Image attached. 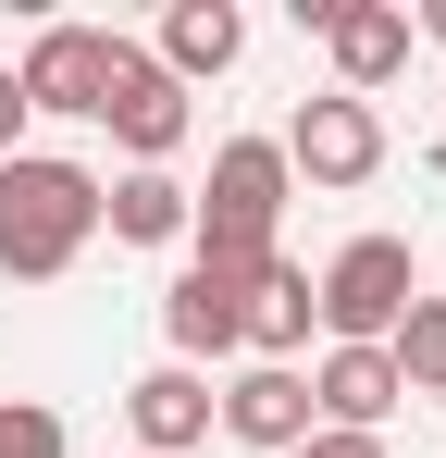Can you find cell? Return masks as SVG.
<instances>
[{"instance_id": "1", "label": "cell", "mask_w": 446, "mask_h": 458, "mask_svg": "<svg viewBox=\"0 0 446 458\" xmlns=\"http://www.w3.org/2000/svg\"><path fill=\"white\" fill-rule=\"evenodd\" d=\"M99 235V174L63 149H13L0 161V273L13 285H63Z\"/></svg>"}, {"instance_id": "2", "label": "cell", "mask_w": 446, "mask_h": 458, "mask_svg": "<svg viewBox=\"0 0 446 458\" xmlns=\"http://www.w3.org/2000/svg\"><path fill=\"white\" fill-rule=\"evenodd\" d=\"M286 149L273 137H223L211 149V186H186V248L223 260V273H261L273 260V224H286Z\"/></svg>"}, {"instance_id": "3", "label": "cell", "mask_w": 446, "mask_h": 458, "mask_svg": "<svg viewBox=\"0 0 446 458\" xmlns=\"http://www.w3.org/2000/svg\"><path fill=\"white\" fill-rule=\"evenodd\" d=\"M409 298H422V260H409V235H347V248L310 273V322H322L335 347H384Z\"/></svg>"}, {"instance_id": "4", "label": "cell", "mask_w": 446, "mask_h": 458, "mask_svg": "<svg viewBox=\"0 0 446 458\" xmlns=\"http://www.w3.org/2000/svg\"><path fill=\"white\" fill-rule=\"evenodd\" d=\"M273 149H286L297 186H335V199H347V186H372V174H384V112H372V99H347V87H322V99H297V124L273 137Z\"/></svg>"}, {"instance_id": "5", "label": "cell", "mask_w": 446, "mask_h": 458, "mask_svg": "<svg viewBox=\"0 0 446 458\" xmlns=\"http://www.w3.org/2000/svg\"><path fill=\"white\" fill-rule=\"evenodd\" d=\"M99 124H112V149L137 161V174H161V161L186 149V87L161 75L137 38H112V87H99Z\"/></svg>"}, {"instance_id": "6", "label": "cell", "mask_w": 446, "mask_h": 458, "mask_svg": "<svg viewBox=\"0 0 446 458\" xmlns=\"http://www.w3.org/2000/svg\"><path fill=\"white\" fill-rule=\"evenodd\" d=\"M25 112H63V124H99V87H112V25H38V50L13 63Z\"/></svg>"}, {"instance_id": "7", "label": "cell", "mask_w": 446, "mask_h": 458, "mask_svg": "<svg viewBox=\"0 0 446 458\" xmlns=\"http://www.w3.org/2000/svg\"><path fill=\"white\" fill-rule=\"evenodd\" d=\"M211 421L236 446H261V458H286V446L322 434V421H310V372H273V360H248L236 384H211Z\"/></svg>"}, {"instance_id": "8", "label": "cell", "mask_w": 446, "mask_h": 458, "mask_svg": "<svg viewBox=\"0 0 446 458\" xmlns=\"http://www.w3.org/2000/svg\"><path fill=\"white\" fill-rule=\"evenodd\" d=\"M161 335H174V360H186V372H199V360H223V347L248 335V273L186 260V273H174V298H161Z\"/></svg>"}, {"instance_id": "9", "label": "cell", "mask_w": 446, "mask_h": 458, "mask_svg": "<svg viewBox=\"0 0 446 458\" xmlns=\"http://www.w3.org/2000/svg\"><path fill=\"white\" fill-rule=\"evenodd\" d=\"M397 396H409V384H397L384 347H322V372H310V421H322V434H384Z\"/></svg>"}, {"instance_id": "10", "label": "cell", "mask_w": 446, "mask_h": 458, "mask_svg": "<svg viewBox=\"0 0 446 458\" xmlns=\"http://www.w3.org/2000/svg\"><path fill=\"white\" fill-rule=\"evenodd\" d=\"M124 421H137V458H186V446H211V372H186V360L137 372V384H124Z\"/></svg>"}, {"instance_id": "11", "label": "cell", "mask_w": 446, "mask_h": 458, "mask_svg": "<svg viewBox=\"0 0 446 458\" xmlns=\"http://www.w3.org/2000/svg\"><path fill=\"white\" fill-rule=\"evenodd\" d=\"M322 50H335V87L372 99V87L409 63V13H397V0H335V13H322Z\"/></svg>"}, {"instance_id": "12", "label": "cell", "mask_w": 446, "mask_h": 458, "mask_svg": "<svg viewBox=\"0 0 446 458\" xmlns=\"http://www.w3.org/2000/svg\"><path fill=\"white\" fill-rule=\"evenodd\" d=\"M236 50H248V13H236V0H174V13H161V38H149V63H161L174 87L236 75Z\"/></svg>"}, {"instance_id": "13", "label": "cell", "mask_w": 446, "mask_h": 458, "mask_svg": "<svg viewBox=\"0 0 446 458\" xmlns=\"http://www.w3.org/2000/svg\"><path fill=\"white\" fill-rule=\"evenodd\" d=\"M236 347H261L273 372H297V347H310V273H297V260H261V273H248V335H236Z\"/></svg>"}, {"instance_id": "14", "label": "cell", "mask_w": 446, "mask_h": 458, "mask_svg": "<svg viewBox=\"0 0 446 458\" xmlns=\"http://www.w3.org/2000/svg\"><path fill=\"white\" fill-rule=\"evenodd\" d=\"M99 224L124 235V248H186V186L174 174H112L99 186Z\"/></svg>"}, {"instance_id": "15", "label": "cell", "mask_w": 446, "mask_h": 458, "mask_svg": "<svg viewBox=\"0 0 446 458\" xmlns=\"http://www.w3.org/2000/svg\"><path fill=\"white\" fill-rule=\"evenodd\" d=\"M384 360H397V384H409V396H434V384H446V298H409V310H397Z\"/></svg>"}, {"instance_id": "16", "label": "cell", "mask_w": 446, "mask_h": 458, "mask_svg": "<svg viewBox=\"0 0 446 458\" xmlns=\"http://www.w3.org/2000/svg\"><path fill=\"white\" fill-rule=\"evenodd\" d=\"M0 458H63V409H38V396H0Z\"/></svg>"}, {"instance_id": "17", "label": "cell", "mask_w": 446, "mask_h": 458, "mask_svg": "<svg viewBox=\"0 0 446 458\" xmlns=\"http://www.w3.org/2000/svg\"><path fill=\"white\" fill-rule=\"evenodd\" d=\"M286 458H384V434H310V446H286Z\"/></svg>"}, {"instance_id": "18", "label": "cell", "mask_w": 446, "mask_h": 458, "mask_svg": "<svg viewBox=\"0 0 446 458\" xmlns=\"http://www.w3.org/2000/svg\"><path fill=\"white\" fill-rule=\"evenodd\" d=\"M25 149V87H13V63H0V161Z\"/></svg>"}, {"instance_id": "19", "label": "cell", "mask_w": 446, "mask_h": 458, "mask_svg": "<svg viewBox=\"0 0 446 458\" xmlns=\"http://www.w3.org/2000/svg\"><path fill=\"white\" fill-rule=\"evenodd\" d=\"M409 38H434V50H446V0H422V13H409Z\"/></svg>"}, {"instance_id": "20", "label": "cell", "mask_w": 446, "mask_h": 458, "mask_svg": "<svg viewBox=\"0 0 446 458\" xmlns=\"http://www.w3.org/2000/svg\"><path fill=\"white\" fill-rule=\"evenodd\" d=\"M434 409H446V384H434Z\"/></svg>"}]
</instances>
